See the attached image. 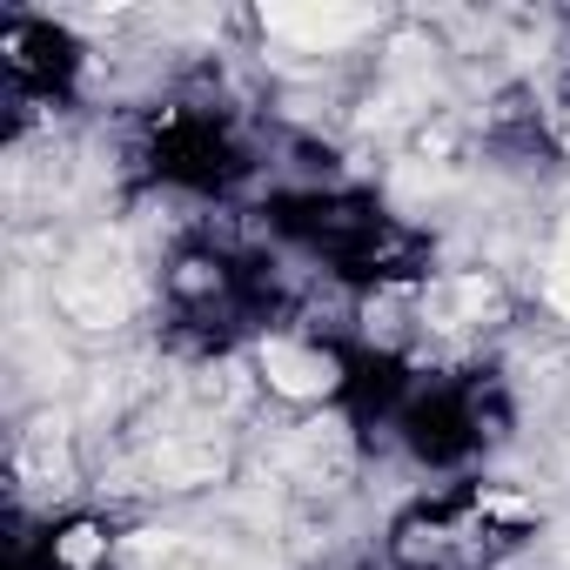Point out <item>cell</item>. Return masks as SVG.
Masks as SVG:
<instances>
[{"label":"cell","instance_id":"3","mask_svg":"<svg viewBox=\"0 0 570 570\" xmlns=\"http://www.w3.org/2000/svg\"><path fill=\"white\" fill-rule=\"evenodd\" d=\"M155 470H161L168 483H195V476H215V470H222V443H168V450L155 456Z\"/></svg>","mask_w":570,"mask_h":570},{"label":"cell","instance_id":"1","mask_svg":"<svg viewBox=\"0 0 570 570\" xmlns=\"http://www.w3.org/2000/svg\"><path fill=\"white\" fill-rule=\"evenodd\" d=\"M262 28L289 35L303 48H336V41L370 28V8H262Z\"/></svg>","mask_w":570,"mask_h":570},{"label":"cell","instance_id":"2","mask_svg":"<svg viewBox=\"0 0 570 570\" xmlns=\"http://www.w3.org/2000/svg\"><path fill=\"white\" fill-rule=\"evenodd\" d=\"M262 376L282 396H330L336 390V356L303 350V343H262Z\"/></svg>","mask_w":570,"mask_h":570},{"label":"cell","instance_id":"5","mask_svg":"<svg viewBox=\"0 0 570 570\" xmlns=\"http://www.w3.org/2000/svg\"><path fill=\"white\" fill-rule=\"evenodd\" d=\"M95 550H101V537H95V530H68V557H75V563H88Z\"/></svg>","mask_w":570,"mask_h":570},{"label":"cell","instance_id":"4","mask_svg":"<svg viewBox=\"0 0 570 570\" xmlns=\"http://www.w3.org/2000/svg\"><path fill=\"white\" fill-rule=\"evenodd\" d=\"M543 296L557 316H570V215L557 222V242H550V275H543Z\"/></svg>","mask_w":570,"mask_h":570}]
</instances>
